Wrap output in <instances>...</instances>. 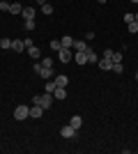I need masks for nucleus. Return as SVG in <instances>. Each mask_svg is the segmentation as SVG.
Instances as JSON below:
<instances>
[{"instance_id": "nucleus-28", "label": "nucleus", "mask_w": 138, "mask_h": 154, "mask_svg": "<svg viewBox=\"0 0 138 154\" xmlns=\"http://www.w3.org/2000/svg\"><path fill=\"white\" fill-rule=\"evenodd\" d=\"M32 71H35V74H39V71H41V62H37V60H35V64H32Z\"/></svg>"}, {"instance_id": "nucleus-30", "label": "nucleus", "mask_w": 138, "mask_h": 154, "mask_svg": "<svg viewBox=\"0 0 138 154\" xmlns=\"http://www.w3.org/2000/svg\"><path fill=\"white\" fill-rule=\"evenodd\" d=\"M131 21H133V14L127 12V14H124V23H131Z\"/></svg>"}, {"instance_id": "nucleus-9", "label": "nucleus", "mask_w": 138, "mask_h": 154, "mask_svg": "<svg viewBox=\"0 0 138 154\" xmlns=\"http://www.w3.org/2000/svg\"><path fill=\"white\" fill-rule=\"evenodd\" d=\"M74 53H78V51H87V42L85 39H74Z\"/></svg>"}, {"instance_id": "nucleus-25", "label": "nucleus", "mask_w": 138, "mask_h": 154, "mask_svg": "<svg viewBox=\"0 0 138 154\" xmlns=\"http://www.w3.org/2000/svg\"><path fill=\"white\" fill-rule=\"evenodd\" d=\"M41 12L51 16V14H53V5H51V2H46V5H41Z\"/></svg>"}, {"instance_id": "nucleus-7", "label": "nucleus", "mask_w": 138, "mask_h": 154, "mask_svg": "<svg viewBox=\"0 0 138 154\" xmlns=\"http://www.w3.org/2000/svg\"><path fill=\"white\" fill-rule=\"evenodd\" d=\"M99 69H101V71H111L113 69V60L111 58H99Z\"/></svg>"}, {"instance_id": "nucleus-20", "label": "nucleus", "mask_w": 138, "mask_h": 154, "mask_svg": "<svg viewBox=\"0 0 138 154\" xmlns=\"http://www.w3.org/2000/svg\"><path fill=\"white\" fill-rule=\"evenodd\" d=\"M21 16H23V19H35V9H32V7H23Z\"/></svg>"}, {"instance_id": "nucleus-3", "label": "nucleus", "mask_w": 138, "mask_h": 154, "mask_svg": "<svg viewBox=\"0 0 138 154\" xmlns=\"http://www.w3.org/2000/svg\"><path fill=\"white\" fill-rule=\"evenodd\" d=\"M72 58H74L72 48H65V46H62V48H60V51H58V60H60V62H62V64H67V62H69V60H72Z\"/></svg>"}, {"instance_id": "nucleus-1", "label": "nucleus", "mask_w": 138, "mask_h": 154, "mask_svg": "<svg viewBox=\"0 0 138 154\" xmlns=\"http://www.w3.org/2000/svg\"><path fill=\"white\" fill-rule=\"evenodd\" d=\"M32 103H39L44 110H48V108H51V103H53V94H51V92H44V94H35V97H32Z\"/></svg>"}, {"instance_id": "nucleus-6", "label": "nucleus", "mask_w": 138, "mask_h": 154, "mask_svg": "<svg viewBox=\"0 0 138 154\" xmlns=\"http://www.w3.org/2000/svg\"><path fill=\"white\" fill-rule=\"evenodd\" d=\"M53 81H55V85H60V88H67V85H69V76H67V74H55Z\"/></svg>"}, {"instance_id": "nucleus-5", "label": "nucleus", "mask_w": 138, "mask_h": 154, "mask_svg": "<svg viewBox=\"0 0 138 154\" xmlns=\"http://www.w3.org/2000/svg\"><path fill=\"white\" fill-rule=\"evenodd\" d=\"M41 115H44V108H41L39 103H32V106H30V117H32V120H39Z\"/></svg>"}, {"instance_id": "nucleus-18", "label": "nucleus", "mask_w": 138, "mask_h": 154, "mask_svg": "<svg viewBox=\"0 0 138 154\" xmlns=\"http://www.w3.org/2000/svg\"><path fill=\"white\" fill-rule=\"evenodd\" d=\"M60 44L65 46V48H72V46H74V37H69V35H65V37L60 39Z\"/></svg>"}, {"instance_id": "nucleus-2", "label": "nucleus", "mask_w": 138, "mask_h": 154, "mask_svg": "<svg viewBox=\"0 0 138 154\" xmlns=\"http://www.w3.org/2000/svg\"><path fill=\"white\" fill-rule=\"evenodd\" d=\"M28 117H30V106L19 103V106L14 108V120H16V122H23V120H28Z\"/></svg>"}, {"instance_id": "nucleus-16", "label": "nucleus", "mask_w": 138, "mask_h": 154, "mask_svg": "<svg viewBox=\"0 0 138 154\" xmlns=\"http://www.w3.org/2000/svg\"><path fill=\"white\" fill-rule=\"evenodd\" d=\"M69 124H72L74 129H81V127H83V117H81V115H74L72 120H69Z\"/></svg>"}, {"instance_id": "nucleus-15", "label": "nucleus", "mask_w": 138, "mask_h": 154, "mask_svg": "<svg viewBox=\"0 0 138 154\" xmlns=\"http://www.w3.org/2000/svg\"><path fill=\"white\" fill-rule=\"evenodd\" d=\"M9 12H12L14 16H16V14H21V12H23V5H21V2H9Z\"/></svg>"}, {"instance_id": "nucleus-26", "label": "nucleus", "mask_w": 138, "mask_h": 154, "mask_svg": "<svg viewBox=\"0 0 138 154\" xmlns=\"http://www.w3.org/2000/svg\"><path fill=\"white\" fill-rule=\"evenodd\" d=\"M41 67H53V58L51 55H46V58L41 60Z\"/></svg>"}, {"instance_id": "nucleus-14", "label": "nucleus", "mask_w": 138, "mask_h": 154, "mask_svg": "<svg viewBox=\"0 0 138 154\" xmlns=\"http://www.w3.org/2000/svg\"><path fill=\"white\" fill-rule=\"evenodd\" d=\"M85 53H87V64H97V62H99V55L92 51V48H87Z\"/></svg>"}, {"instance_id": "nucleus-22", "label": "nucleus", "mask_w": 138, "mask_h": 154, "mask_svg": "<svg viewBox=\"0 0 138 154\" xmlns=\"http://www.w3.org/2000/svg\"><path fill=\"white\" fill-rule=\"evenodd\" d=\"M113 74H122V71H124V64H122V62H113Z\"/></svg>"}, {"instance_id": "nucleus-24", "label": "nucleus", "mask_w": 138, "mask_h": 154, "mask_svg": "<svg viewBox=\"0 0 138 154\" xmlns=\"http://www.w3.org/2000/svg\"><path fill=\"white\" fill-rule=\"evenodd\" d=\"M127 30L131 32V35H136V32H138V23H136V21H131V23H127Z\"/></svg>"}, {"instance_id": "nucleus-27", "label": "nucleus", "mask_w": 138, "mask_h": 154, "mask_svg": "<svg viewBox=\"0 0 138 154\" xmlns=\"http://www.w3.org/2000/svg\"><path fill=\"white\" fill-rule=\"evenodd\" d=\"M113 62H122V53H115V51H113Z\"/></svg>"}, {"instance_id": "nucleus-32", "label": "nucleus", "mask_w": 138, "mask_h": 154, "mask_svg": "<svg viewBox=\"0 0 138 154\" xmlns=\"http://www.w3.org/2000/svg\"><path fill=\"white\" fill-rule=\"evenodd\" d=\"M133 21H136V23H138V12H136V14H133Z\"/></svg>"}, {"instance_id": "nucleus-12", "label": "nucleus", "mask_w": 138, "mask_h": 154, "mask_svg": "<svg viewBox=\"0 0 138 154\" xmlns=\"http://www.w3.org/2000/svg\"><path fill=\"white\" fill-rule=\"evenodd\" d=\"M39 76L44 78V81H48V78H53V76H55V71H53V67H41Z\"/></svg>"}, {"instance_id": "nucleus-17", "label": "nucleus", "mask_w": 138, "mask_h": 154, "mask_svg": "<svg viewBox=\"0 0 138 154\" xmlns=\"http://www.w3.org/2000/svg\"><path fill=\"white\" fill-rule=\"evenodd\" d=\"M55 88H58V85H55V81H53V78H48V81H46V85H44V92H55Z\"/></svg>"}, {"instance_id": "nucleus-11", "label": "nucleus", "mask_w": 138, "mask_h": 154, "mask_svg": "<svg viewBox=\"0 0 138 154\" xmlns=\"http://www.w3.org/2000/svg\"><path fill=\"white\" fill-rule=\"evenodd\" d=\"M12 48L16 53H23V51H26V39H14V42H12Z\"/></svg>"}, {"instance_id": "nucleus-4", "label": "nucleus", "mask_w": 138, "mask_h": 154, "mask_svg": "<svg viewBox=\"0 0 138 154\" xmlns=\"http://www.w3.org/2000/svg\"><path fill=\"white\" fill-rule=\"evenodd\" d=\"M60 136H62V138H69V140H72L74 136H76V129H74L72 124H67V127H62V129H60Z\"/></svg>"}, {"instance_id": "nucleus-19", "label": "nucleus", "mask_w": 138, "mask_h": 154, "mask_svg": "<svg viewBox=\"0 0 138 154\" xmlns=\"http://www.w3.org/2000/svg\"><path fill=\"white\" fill-rule=\"evenodd\" d=\"M23 28H26L28 32H32L35 28H37V23H35V19H26V21H23Z\"/></svg>"}, {"instance_id": "nucleus-31", "label": "nucleus", "mask_w": 138, "mask_h": 154, "mask_svg": "<svg viewBox=\"0 0 138 154\" xmlns=\"http://www.w3.org/2000/svg\"><path fill=\"white\" fill-rule=\"evenodd\" d=\"M35 2H37V5L41 7V5H46V2H48V0H35Z\"/></svg>"}, {"instance_id": "nucleus-23", "label": "nucleus", "mask_w": 138, "mask_h": 154, "mask_svg": "<svg viewBox=\"0 0 138 154\" xmlns=\"http://www.w3.org/2000/svg\"><path fill=\"white\" fill-rule=\"evenodd\" d=\"M60 48H62V44H60V39H51V51H55V53H58Z\"/></svg>"}, {"instance_id": "nucleus-13", "label": "nucleus", "mask_w": 138, "mask_h": 154, "mask_svg": "<svg viewBox=\"0 0 138 154\" xmlns=\"http://www.w3.org/2000/svg\"><path fill=\"white\" fill-rule=\"evenodd\" d=\"M67 92H69L67 88H60V85H58L55 92H53V99H60V101H62V99H67Z\"/></svg>"}, {"instance_id": "nucleus-21", "label": "nucleus", "mask_w": 138, "mask_h": 154, "mask_svg": "<svg viewBox=\"0 0 138 154\" xmlns=\"http://www.w3.org/2000/svg\"><path fill=\"white\" fill-rule=\"evenodd\" d=\"M0 48H5V51H7V48H12V39L2 37V39H0Z\"/></svg>"}, {"instance_id": "nucleus-29", "label": "nucleus", "mask_w": 138, "mask_h": 154, "mask_svg": "<svg viewBox=\"0 0 138 154\" xmlns=\"http://www.w3.org/2000/svg\"><path fill=\"white\" fill-rule=\"evenodd\" d=\"M0 12H9V2L2 0V2H0Z\"/></svg>"}, {"instance_id": "nucleus-10", "label": "nucleus", "mask_w": 138, "mask_h": 154, "mask_svg": "<svg viewBox=\"0 0 138 154\" xmlns=\"http://www.w3.org/2000/svg\"><path fill=\"white\" fill-rule=\"evenodd\" d=\"M26 53H28V55H30V58H32V60H39L41 58V51H39V48H37V46H28V48H26Z\"/></svg>"}, {"instance_id": "nucleus-34", "label": "nucleus", "mask_w": 138, "mask_h": 154, "mask_svg": "<svg viewBox=\"0 0 138 154\" xmlns=\"http://www.w3.org/2000/svg\"><path fill=\"white\" fill-rule=\"evenodd\" d=\"M129 2H133V5H138V0H129Z\"/></svg>"}, {"instance_id": "nucleus-8", "label": "nucleus", "mask_w": 138, "mask_h": 154, "mask_svg": "<svg viewBox=\"0 0 138 154\" xmlns=\"http://www.w3.org/2000/svg\"><path fill=\"white\" fill-rule=\"evenodd\" d=\"M74 62H76V64H81V67H83V64H87V53H85V51L74 53Z\"/></svg>"}, {"instance_id": "nucleus-33", "label": "nucleus", "mask_w": 138, "mask_h": 154, "mask_svg": "<svg viewBox=\"0 0 138 154\" xmlns=\"http://www.w3.org/2000/svg\"><path fill=\"white\" fill-rule=\"evenodd\" d=\"M97 2H101V5H106V2H108V0H97Z\"/></svg>"}, {"instance_id": "nucleus-35", "label": "nucleus", "mask_w": 138, "mask_h": 154, "mask_svg": "<svg viewBox=\"0 0 138 154\" xmlns=\"http://www.w3.org/2000/svg\"><path fill=\"white\" fill-rule=\"evenodd\" d=\"M136 81H138V71H136Z\"/></svg>"}]
</instances>
